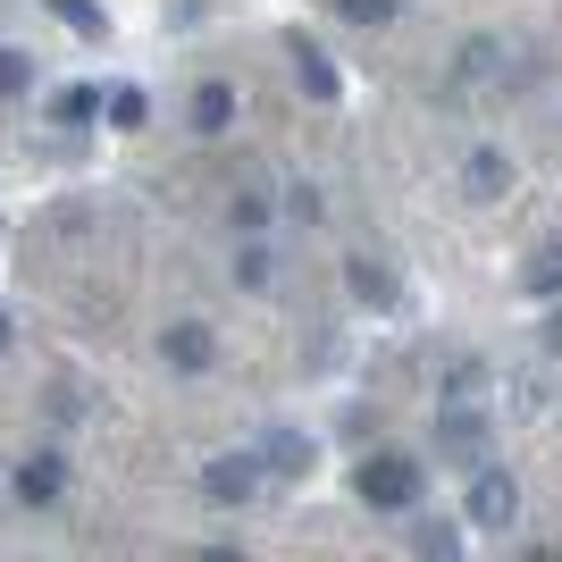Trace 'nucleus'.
Listing matches in <instances>:
<instances>
[{
    "label": "nucleus",
    "mask_w": 562,
    "mask_h": 562,
    "mask_svg": "<svg viewBox=\"0 0 562 562\" xmlns=\"http://www.w3.org/2000/svg\"><path fill=\"white\" fill-rule=\"evenodd\" d=\"M59 495H68V453H34V462L18 470V504L25 513H50Z\"/></svg>",
    "instance_id": "423d86ee"
},
{
    "label": "nucleus",
    "mask_w": 562,
    "mask_h": 562,
    "mask_svg": "<svg viewBox=\"0 0 562 562\" xmlns=\"http://www.w3.org/2000/svg\"><path fill=\"white\" fill-rule=\"evenodd\" d=\"M235 285H244V294H278V285H285V260L269 252L260 235H244V252H235Z\"/></svg>",
    "instance_id": "1a4fd4ad"
},
{
    "label": "nucleus",
    "mask_w": 562,
    "mask_h": 562,
    "mask_svg": "<svg viewBox=\"0 0 562 562\" xmlns=\"http://www.w3.org/2000/svg\"><path fill=\"white\" fill-rule=\"evenodd\" d=\"M529 294H538V303H554V294H562V235L529 260Z\"/></svg>",
    "instance_id": "dca6fc26"
},
{
    "label": "nucleus",
    "mask_w": 562,
    "mask_h": 562,
    "mask_svg": "<svg viewBox=\"0 0 562 562\" xmlns=\"http://www.w3.org/2000/svg\"><path fill=\"white\" fill-rule=\"evenodd\" d=\"M101 117H110V126H126V135H135L143 117H151V93H143V85H110V93H101Z\"/></svg>",
    "instance_id": "ddd939ff"
},
{
    "label": "nucleus",
    "mask_w": 562,
    "mask_h": 562,
    "mask_svg": "<svg viewBox=\"0 0 562 562\" xmlns=\"http://www.w3.org/2000/svg\"><path fill=\"white\" fill-rule=\"evenodd\" d=\"M437 446H446L453 462H479V453H487V412H479V403H462V395H453L446 412H437Z\"/></svg>",
    "instance_id": "39448f33"
},
{
    "label": "nucleus",
    "mask_w": 562,
    "mask_h": 562,
    "mask_svg": "<svg viewBox=\"0 0 562 562\" xmlns=\"http://www.w3.org/2000/svg\"><path fill=\"white\" fill-rule=\"evenodd\" d=\"M269 487V470H260V453H227V462H202V495H211V504H252V495Z\"/></svg>",
    "instance_id": "7ed1b4c3"
},
{
    "label": "nucleus",
    "mask_w": 562,
    "mask_h": 562,
    "mask_svg": "<svg viewBox=\"0 0 562 562\" xmlns=\"http://www.w3.org/2000/svg\"><path fill=\"white\" fill-rule=\"evenodd\" d=\"M285 59H294V76H303V93H311V101H336V93H345L336 59H328L319 43H311V34H285Z\"/></svg>",
    "instance_id": "0eeeda50"
},
{
    "label": "nucleus",
    "mask_w": 562,
    "mask_h": 562,
    "mask_svg": "<svg viewBox=\"0 0 562 562\" xmlns=\"http://www.w3.org/2000/svg\"><path fill=\"white\" fill-rule=\"evenodd\" d=\"M9 336H18V328H9V311H0V352H9Z\"/></svg>",
    "instance_id": "5701e85b"
},
{
    "label": "nucleus",
    "mask_w": 562,
    "mask_h": 562,
    "mask_svg": "<svg viewBox=\"0 0 562 562\" xmlns=\"http://www.w3.org/2000/svg\"><path fill=\"white\" fill-rule=\"evenodd\" d=\"M336 18H345V25H386V18H395V0H336Z\"/></svg>",
    "instance_id": "6ab92c4d"
},
{
    "label": "nucleus",
    "mask_w": 562,
    "mask_h": 562,
    "mask_svg": "<svg viewBox=\"0 0 562 562\" xmlns=\"http://www.w3.org/2000/svg\"><path fill=\"white\" fill-rule=\"evenodd\" d=\"M513 513H520V479L479 462V479H470V495H462V520L470 529H513Z\"/></svg>",
    "instance_id": "f03ea898"
},
{
    "label": "nucleus",
    "mask_w": 562,
    "mask_h": 562,
    "mask_svg": "<svg viewBox=\"0 0 562 562\" xmlns=\"http://www.w3.org/2000/svg\"><path fill=\"white\" fill-rule=\"evenodd\" d=\"M252 453H260L269 479H303V470H311V437H303V428H269Z\"/></svg>",
    "instance_id": "6e6552de"
},
{
    "label": "nucleus",
    "mask_w": 562,
    "mask_h": 562,
    "mask_svg": "<svg viewBox=\"0 0 562 562\" xmlns=\"http://www.w3.org/2000/svg\"><path fill=\"white\" fill-rule=\"evenodd\" d=\"M101 93H110V85H59V93H50V126H85V117H101Z\"/></svg>",
    "instance_id": "9b49d317"
},
{
    "label": "nucleus",
    "mask_w": 562,
    "mask_h": 562,
    "mask_svg": "<svg viewBox=\"0 0 562 562\" xmlns=\"http://www.w3.org/2000/svg\"><path fill=\"white\" fill-rule=\"evenodd\" d=\"M352 495H361L370 513H412V504H420V462H412V453H361Z\"/></svg>",
    "instance_id": "f257e3e1"
},
{
    "label": "nucleus",
    "mask_w": 562,
    "mask_h": 562,
    "mask_svg": "<svg viewBox=\"0 0 562 562\" xmlns=\"http://www.w3.org/2000/svg\"><path fill=\"white\" fill-rule=\"evenodd\" d=\"M186 117H193V135H227V117H235V85H227V76H211V85H193Z\"/></svg>",
    "instance_id": "9d476101"
},
{
    "label": "nucleus",
    "mask_w": 562,
    "mask_h": 562,
    "mask_svg": "<svg viewBox=\"0 0 562 562\" xmlns=\"http://www.w3.org/2000/svg\"><path fill=\"white\" fill-rule=\"evenodd\" d=\"M18 93H34V59H25V50H0V101H18Z\"/></svg>",
    "instance_id": "a211bd4d"
},
{
    "label": "nucleus",
    "mask_w": 562,
    "mask_h": 562,
    "mask_svg": "<svg viewBox=\"0 0 562 562\" xmlns=\"http://www.w3.org/2000/svg\"><path fill=\"white\" fill-rule=\"evenodd\" d=\"M160 361H168L177 378H202V370L218 361V336L202 328V319H168V328H160Z\"/></svg>",
    "instance_id": "20e7f679"
},
{
    "label": "nucleus",
    "mask_w": 562,
    "mask_h": 562,
    "mask_svg": "<svg viewBox=\"0 0 562 562\" xmlns=\"http://www.w3.org/2000/svg\"><path fill=\"white\" fill-rule=\"evenodd\" d=\"M345 278H352V294H361V303H378V311L395 303V278H386L378 260H361V252H352V260H345Z\"/></svg>",
    "instance_id": "2eb2a0df"
},
{
    "label": "nucleus",
    "mask_w": 562,
    "mask_h": 562,
    "mask_svg": "<svg viewBox=\"0 0 562 562\" xmlns=\"http://www.w3.org/2000/svg\"><path fill=\"white\" fill-rule=\"evenodd\" d=\"M235 235H269V227H278V211H269V193H235Z\"/></svg>",
    "instance_id": "f3484780"
},
{
    "label": "nucleus",
    "mask_w": 562,
    "mask_h": 562,
    "mask_svg": "<svg viewBox=\"0 0 562 562\" xmlns=\"http://www.w3.org/2000/svg\"><path fill=\"white\" fill-rule=\"evenodd\" d=\"M43 9H50V18H68L85 43H101V34H110V9H101V0H43Z\"/></svg>",
    "instance_id": "4468645a"
},
{
    "label": "nucleus",
    "mask_w": 562,
    "mask_h": 562,
    "mask_svg": "<svg viewBox=\"0 0 562 562\" xmlns=\"http://www.w3.org/2000/svg\"><path fill=\"white\" fill-rule=\"evenodd\" d=\"M412 546H420V554H453V529H446V520H420V529H412Z\"/></svg>",
    "instance_id": "412c9836"
},
{
    "label": "nucleus",
    "mask_w": 562,
    "mask_h": 562,
    "mask_svg": "<svg viewBox=\"0 0 562 562\" xmlns=\"http://www.w3.org/2000/svg\"><path fill=\"white\" fill-rule=\"evenodd\" d=\"M487 68H495V43H470L462 59H453V85H479Z\"/></svg>",
    "instance_id": "aec40b11"
},
{
    "label": "nucleus",
    "mask_w": 562,
    "mask_h": 562,
    "mask_svg": "<svg viewBox=\"0 0 562 562\" xmlns=\"http://www.w3.org/2000/svg\"><path fill=\"white\" fill-rule=\"evenodd\" d=\"M546 352H562V311H554V319H546Z\"/></svg>",
    "instance_id": "4be33fe9"
},
{
    "label": "nucleus",
    "mask_w": 562,
    "mask_h": 562,
    "mask_svg": "<svg viewBox=\"0 0 562 562\" xmlns=\"http://www.w3.org/2000/svg\"><path fill=\"white\" fill-rule=\"evenodd\" d=\"M504 186H513V160H504L495 143H479V151H470V193H479V202H495Z\"/></svg>",
    "instance_id": "f8f14e48"
}]
</instances>
